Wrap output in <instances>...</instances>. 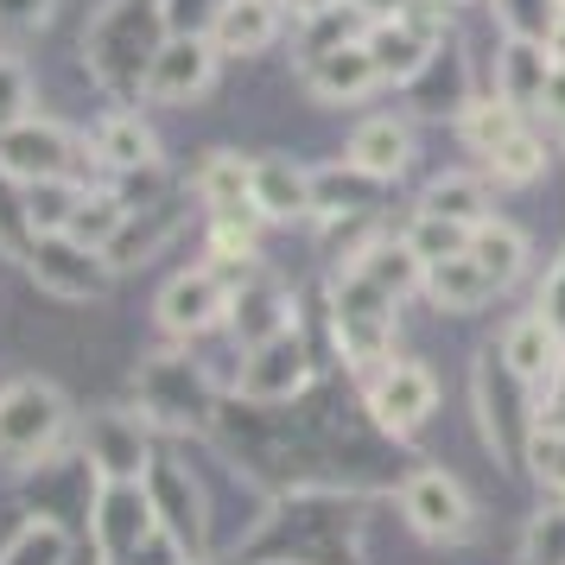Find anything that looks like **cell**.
Instances as JSON below:
<instances>
[{
  "label": "cell",
  "instance_id": "obj_38",
  "mask_svg": "<svg viewBox=\"0 0 565 565\" xmlns=\"http://www.w3.org/2000/svg\"><path fill=\"white\" fill-rule=\"evenodd\" d=\"M401 242H407L419 260H445V255H463V248H470V230H463V223H451V216H433V210H419V216L407 223V235H401Z\"/></svg>",
  "mask_w": 565,
  "mask_h": 565
},
{
  "label": "cell",
  "instance_id": "obj_9",
  "mask_svg": "<svg viewBox=\"0 0 565 565\" xmlns=\"http://www.w3.org/2000/svg\"><path fill=\"white\" fill-rule=\"evenodd\" d=\"M216 64H223V52L210 45V32H166L153 71H147V96L166 108L204 103L210 89H216Z\"/></svg>",
  "mask_w": 565,
  "mask_h": 565
},
{
  "label": "cell",
  "instance_id": "obj_1",
  "mask_svg": "<svg viewBox=\"0 0 565 565\" xmlns=\"http://www.w3.org/2000/svg\"><path fill=\"white\" fill-rule=\"evenodd\" d=\"M166 45V13L159 0H103L96 20L83 26V64L115 103H140L147 71Z\"/></svg>",
  "mask_w": 565,
  "mask_h": 565
},
{
  "label": "cell",
  "instance_id": "obj_42",
  "mask_svg": "<svg viewBox=\"0 0 565 565\" xmlns=\"http://www.w3.org/2000/svg\"><path fill=\"white\" fill-rule=\"evenodd\" d=\"M32 242H39V235H32V223H26V198H20V184L0 172V255L26 260Z\"/></svg>",
  "mask_w": 565,
  "mask_h": 565
},
{
  "label": "cell",
  "instance_id": "obj_30",
  "mask_svg": "<svg viewBox=\"0 0 565 565\" xmlns=\"http://www.w3.org/2000/svg\"><path fill=\"white\" fill-rule=\"evenodd\" d=\"M350 267H356L362 280L382 286L387 299H407V292H419V280H426V260L413 255L407 242H369L362 255H350Z\"/></svg>",
  "mask_w": 565,
  "mask_h": 565
},
{
  "label": "cell",
  "instance_id": "obj_6",
  "mask_svg": "<svg viewBox=\"0 0 565 565\" xmlns=\"http://www.w3.org/2000/svg\"><path fill=\"white\" fill-rule=\"evenodd\" d=\"M362 407H369V419H375L387 438H407V433H419V426L433 419L438 375L426 369V362H413V356H387L382 369L369 375V387H362Z\"/></svg>",
  "mask_w": 565,
  "mask_h": 565
},
{
  "label": "cell",
  "instance_id": "obj_19",
  "mask_svg": "<svg viewBox=\"0 0 565 565\" xmlns=\"http://www.w3.org/2000/svg\"><path fill=\"white\" fill-rule=\"evenodd\" d=\"M362 45H369V57H375V77L407 89V83L426 71V57H433L445 39H426V32L407 26V20H375V26L362 32Z\"/></svg>",
  "mask_w": 565,
  "mask_h": 565
},
{
  "label": "cell",
  "instance_id": "obj_51",
  "mask_svg": "<svg viewBox=\"0 0 565 565\" xmlns=\"http://www.w3.org/2000/svg\"><path fill=\"white\" fill-rule=\"evenodd\" d=\"M546 52L565 57V0H559V26H553V39H546Z\"/></svg>",
  "mask_w": 565,
  "mask_h": 565
},
{
  "label": "cell",
  "instance_id": "obj_33",
  "mask_svg": "<svg viewBox=\"0 0 565 565\" xmlns=\"http://www.w3.org/2000/svg\"><path fill=\"white\" fill-rule=\"evenodd\" d=\"M20 198H26L32 235H64L71 230V216H77L83 184L77 179H39V184H20Z\"/></svg>",
  "mask_w": 565,
  "mask_h": 565
},
{
  "label": "cell",
  "instance_id": "obj_3",
  "mask_svg": "<svg viewBox=\"0 0 565 565\" xmlns=\"http://www.w3.org/2000/svg\"><path fill=\"white\" fill-rule=\"evenodd\" d=\"M71 433V401L57 382L20 375L0 394V463H52V451Z\"/></svg>",
  "mask_w": 565,
  "mask_h": 565
},
{
  "label": "cell",
  "instance_id": "obj_36",
  "mask_svg": "<svg viewBox=\"0 0 565 565\" xmlns=\"http://www.w3.org/2000/svg\"><path fill=\"white\" fill-rule=\"evenodd\" d=\"M121 223H128L121 191H89V184H83L77 216H71V230H64V235H77V242H89V248H103V255H108V242L121 235Z\"/></svg>",
  "mask_w": 565,
  "mask_h": 565
},
{
  "label": "cell",
  "instance_id": "obj_14",
  "mask_svg": "<svg viewBox=\"0 0 565 565\" xmlns=\"http://www.w3.org/2000/svg\"><path fill=\"white\" fill-rule=\"evenodd\" d=\"M230 292H235L230 274L204 260V267H191L179 280H166V292H159V324L172 337H204L230 318Z\"/></svg>",
  "mask_w": 565,
  "mask_h": 565
},
{
  "label": "cell",
  "instance_id": "obj_7",
  "mask_svg": "<svg viewBox=\"0 0 565 565\" xmlns=\"http://www.w3.org/2000/svg\"><path fill=\"white\" fill-rule=\"evenodd\" d=\"M83 463L96 483H147L153 470V438H147V413L103 407L83 426Z\"/></svg>",
  "mask_w": 565,
  "mask_h": 565
},
{
  "label": "cell",
  "instance_id": "obj_18",
  "mask_svg": "<svg viewBox=\"0 0 565 565\" xmlns=\"http://www.w3.org/2000/svg\"><path fill=\"white\" fill-rule=\"evenodd\" d=\"M343 159L350 166H362L369 179H401L413 159V121H401V115H369L356 134H350V147H343Z\"/></svg>",
  "mask_w": 565,
  "mask_h": 565
},
{
  "label": "cell",
  "instance_id": "obj_39",
  "mask_svg": "<svg viewBox=\"0 0 565 565\" xmlns=\"http://www.w3.org/2000/svg\"><path fill=\"white\" fill-rule=\"evenodd\" d=\"M521 565H565V495H553V502L527 521V534H521Z\"/></svg>",
  "mask_w": 565,
  "mask_h": 565
},
{
  "label": "cell",
  "instance_id": "obj_5",
  "mask_svg": "<svg viewBox=\"0 0 565 565\" xmlns=\"http://www.w3.org/2000/svg\"><path fill=\"white\" fill-rule=\"evenodd\" d=\"M26 274L39 280V292H52L57 306H96L115 286V260L103 248L77 242V235H39L26 255Z\"/></svg>",
  "mask_w": 565,
  "mask_h": 565
},
{
  "label": "cell",
  "instance_id": "obj_52",
  "mask_svg": "<svg viewBox=\"0 0 565 565\" xmlns=\"http://www.w3.org/2000/svg\"><path fill=\"white\" fill-rule=\"evenodd\" d=\"M255 565H311V559H255Z\"/></svg>",
  "mask_w": 565,
  "mask_h": 565
},
{
  "label": "cell",
  "instance_id": "obj_49",
  "mask_svg": "<svg viewBox=\"0 0 565 565\" xmlns=\"http://www.w3.org/2000/svg\"><path fill=\"white\" fill-rule=\"evenodd\" d=\"M546 419L565 426V362H559V375H553V387H546Z\"/></svg>",
  "mask_w": 565,
  "mask_h": 565
},
{
  "label": "cell",
  "instance_id": "obj_37",
  "mask_svg": "<svg viewBox=\"0 0 565 565\" xmlns=\"http://www.w3.org/2000/svg\"><path fill=\"white\" fill-rule=\"evenodd\" d=\"M0 565H71V534L57 521H20L0 546Z\"/></svg>",
  "mask_w": 565,
  "mask_h": 565
},
{
  "label": "cell",
  "instance_id": "obj_35",
  "mask_svg": "<svg viewBox=\"0 0 565 565\" xmlns=\"http://www.w3.org/2000/svg\"><path fill=\"white\" fill-rule=\"evenodd\" d=\"M433 216H451V223H463V230H477L489 216V184L483 179H463V172H451V179H433L426 184V204Z\"/></svg>",
  "mask_w": 565,
  "mask_h": 565
},
{
  "label": "cell",
  "instance_id": "obj_20",
  "mask_svg": "<svg viewBox=\"0 0 565 565\" xmlns=\"http://www.w3.org/2000/svg\"><path fill=\"white\" fill-rule=\"evenodd\" d=\"M235 331V343L242 350H255V343H267V337H280V331H292V306H286V292L274 280H248L230 292V318H223Z\"/></svg>",
  "mask_w": 565,
  "mask_h": 565
},
{
  "label": "cell",
  "instance_id": "obj_10",
  "mask_svg": "<svg viewBox=\"0 0 565 565\" xmlns=\"http://www.w3.org/2000/svg\"><path fill=\"white\" fill-rule=\"evenodd\" d=\"M159 534V514L147 502V483H96V509H89V546L108 565H121Z\"/></svg>",
  "mask_w": 565,
  "mask_h": 565
},
{
  "label": "cell",
  "instance_id": "obj_16",
  "mask_svg": "<svg viewBox=\"0 0 565 565\" xmlns=\"http://www.w3.org/2000/svg\"><path fill=\"white\" fill-rule=\"evenodd\" d=\"M286 26V0H223L210 20V45L223 57H260Z\"/></svg>",
  "mask_w": 565,
  "mask_h": 565
},
{
  "label": "cell",
  "instance_id": "obj_26",
  "mask_svg": "<svg viewBox=\"0 0 565 565\" xmlns=\"http://www.w3.org/2000/svg\"><path fill=\"white\" fill-rule=\"evenodd\" d=\"M419 292H426L438 311H477V306H489L495 286H489V274L470 255H445V260H426Z\"/></svg>",
  "mask_w": 565,
  "mask_h": 565
},
{
  "label": "cell",
  "instance_id": "obj_21",
  "mask_svg": "<svg viewBox=\"0 0 565 565\" xmlns=\"http://www.w3.org/2000/svg\"><path fill=\"white\" fill-rule=\"evenodd\" d=\"M546 77H553V52L540 45V39H502V52H495V96L509 108H534L540 115V96H546Z\"/></svg>",
  "mask_w": 565,
  "mask_h": 565
},
{
  "label": "cell",
  "instance_id": "obj_41",
  "mask_svg": "<svg viewBox=\"0 0 565 565\" xmlns=\"http://www.w3.org/2000/svg\"><path fill=\"white\" fill-rule=\"evenodd\" d=\"M527 458H534V477L553 495H565V426L553 419H534V433H527Z\"/></svg>",
  "mask_w": 565,
  "mask_h": 565
},
{
  "label": "cell",
  "instance_id": "obj_46",
  "mask_svg": "<svg viewBox=\"0 0 565 565\" xmlns=\"http://www.w3.org/2000/svg\"><path fill=\"white\" fill-rule=\"evenodd\" d=\"M540 318H546V324H553V331L565 337V255L553 260V274H546V280H540Z\"/></svg>",
  "mask_w": 565,
  "mask_h": 565
},
{
  "label": "cell",
  "instance_id": "obj_13",
  "mask_svg": "<svg viewBox=\"0 0 565 565\" xmlns=\"http://www.w3.org/2000/svg\"><path fill=\"white\" fill-rule=\"evenodd\" d=\"M147 502H153V514H159V534L179 540L184 553L198 559V553H204V527H210L198 477H191L184 463H172V458H153V470H147Z\"/></svg>",
  "mask_w": 565,
  "mask_h": 565
},
{
  "label": "cell",
  "instance_id": "obj_25",
  "mask_svg": "<svg viewBox=\"0 0 565 565\" xmlns=\"http://www.w3.org/2000/svg\"><path fill=\"white\" fill-rule=\"evenodd\" d=\"M387 179H369L362 166H324V172H311V216H369L375 210V198H382Z\"/></svg>",
  "mask_w": 565,
  "mask_h": 565
},
{
  "label": "cell",
  "instance_id": "obj_12",
  "mask_svg": "<svg viewBox=\"0 0 565 565\" xmlns=\"http://www.w3.org/2000/svg\"><path fill=\"white\" fill-rule=\"evenodd\" d=\"M71 166H77V140H71V128H57L45 115H26L20 128L0 134V172L13 184L71 179Z\"/></svg>",
  "mask_w": 565,
  "mask_h": 565
},
{
  "label": "cell",
  "instance_id": "obj_54",
  "mask_svg": "<svg viewBox=\"0 0 565 565\" xmlns=\"http://www.w3.org/2000/svg\"><path fill=\"white\" fill-rule=\"evenodd\" d=\"M0 394H7V375H0Z\"/></svg>",
  "mask_w": 565,
  "mask_h": 565
},
{
  "label": "cell",
  "instance_id": "obj_11",
  "mask_svg": "<svg viewBox=\"0 0 565 565\" xmlns=\"http://www.w3.org/2000/svg\"><path fill=\"white\" fill-rule=\"evenodd\" d=\"M311 382V362H306V343H299V324L280 337H267L255 343L248 356H242V375H235V394L248 401V407H280L292 394H306Z\"/></svg>",
  "mask_w": 565,
  "mask_h": 565
},
{
  "label": "cell",
  "instance_id": "obj_22",
  "mask_svg": "<svg viewBox=\"0 0 565 565\" xmlns=\"http://www.w3.org/2000/svg\"><path fill=\"white\" fill-rule=\"evenodd\" d=\"M198 204H204L210 216H248V210H255V159L216 147V153L198 166Z\"/></svg>",
  "mask_w": 565,
  "mask_h": 565
},
{
  "label": "cell",
  "instance_id": "obj_43",
  "mask_svg": "<svg viewBox=\"0 0 565 565\" xmlns=\"http://www.w3.org/2000/svg\"><path fill=\"white\" fill-rule=\"evenodd\" d=\"M26 115H32V71L20 64V57L0 52V134L20 128Z\"/></svg>",
  "mask_w": 565,
  "mask_h": 565
},
{
  "label": "cell",
  "instance_id": "obj_17",
  "mask_svg": "<svg viewBox=\"0 0 565 565\" xmlns=\"http://www.w3.org/2000/svg\"><path fill=\"white\" fill-rule=\"evenodd\" d=\"M369 89H382V77H375V57H369V45H343V52H324L306 64V96L324 108H343V103H362Z\"/></svg>",
  "mask_w": 565,
  "mask_h": 565
},
{
  "label": "cell",
  "instance_id": "obj_40",
  "mask_svg": "<svg viewBox=\"0 0 565 565\" xmlns=\"http://www.w3.org/2000/svg\"><path fill=\"white\" fill-rule=\"evenodd\" d=\"M495 7V26L509 32V39H553L559 26V0H489Z\"/></svg>",
  "mask_w": 565,
  "mask_h": 565
},
{
  "label": "cell",
  "instance_id": "obj_2",
  "mask_svg": "<svg viewBox=\"0 0 565 565\" xmlns=\"http://www.w3.org/2000/svg\"><path fill=\"white\" fill-rule=\"evenodd\" d=\"M394 311L401 299H387L375 280H362L356 267H343L331 286V331H337V350L356 375H375L387 356H394Z\"/></svg>",
  "mask_w": 565,
  "mask_h": 565
},
{
  "label": "cell",
  "instance_id": "obj_23",
  "mask_svg": "<svg viewBox=\"0 0 565 565\" xmlns=\"http://www.w3.org/2000/svg\"><path fill=\"white\" fill-rule=\"evenodd\" d=\"M255 210L267 223H292L311 216V172L286 153H260L255 159Z\"/></svg>",
  "mask_w": 565,
  "mask_h": 565
},
{
  "label": "cell",
  "instance_id": "obj_8",
  "mask_svg": "<svg viewBox=\"0 0 565 565\" xmlns=\"http://www.w3.org/2000/svg\"><path fill=\"white\" fill-rule=\"evenodd\" d=\"M401 514H407L413 534L433 540V546H458L477 527V509H470V495L451 470H413L401 483Z\"/></svg>",
  "mask_w": 565,
  "mask_h": 565
},
{
  "label": "cell",
  "instance_id": "obj_45",
  "mask_svg": "<svg viewBox=\"0 0 565 565\" xmlns=\"http://www.w3.org/2000/svg\"><path fill=\"white\" fill-rule=\"evenodd\" d=\"M216 7H223V0H159V13H166V32H210Z\"/></svg>",
  "mask_w": 565,
  "mask_h": 565
},
{
  "label": "cell",
  "instance_id": "obj_15",
  "mask_svg": "<svg viewBox=\"0 0 565 565\" xmlns=\"http://www.w3.org/2000/svg\"><path fill=\"white\" fill-rule=\"evenodd\" d=\"M495 356L509 362V375L527 394H546L553 387V375H559V362H565V337L540 318V311H527V318H514L509 331H502V350Z\"/></svg>",
  "mask_w": 565,
  "mask_h": 565
},
{
  "label": "cell",
  "instance_id": "obj_28",
  "mask_svg": "<svg viewBox=\"0 0 565 565\" xmlns=\"http://www.w3.org/2000/svg\"><path fill=\"white\" fill-rule=\"evenodd\" d=\"M463 255L483 267L495 292H502V286H514L521 274H527V242H521V230L495 223V216H483V223L470 230V248H463Z\"/></svg>",
  "mask_w": 565,
  "mask_h": 565
},
{
  "label": "cell",
  "instance_id": "obj_53",
  "mask_svg": "<svg viewBox=\"0 0 565 565\" xmlns=\"http://www.w3.org/2000/svg\"><path fill=\"white\" fill-rule=\"evenodd\" d=\"M445 7H483V0H445Z\"/></svg>",
  "mask_w": 565,
  "mask_h": 565
},
{
  "label": "cell",
  "instance_id": "obj_50",
  "mask_svg": "<svg viewBox=\"0 0 565 565\" xmlns=\"http://www.w3.org/2000/svg\"><path fill=\"white\" fill-rule=\"evenodd\" d=\"M324 7H337V0H286L292 20H311V13H324Z\"/></svg>",
  "mask_w": 565,
  "mask_h": 565
},
{
  "label": "cell",
  "instance_id": "obj_27",
  "mask_svg": "<svg viewBox=\"0 0 565 565\" xmlns=\"http://www.w3.org/2000/svg\"><path fill=\"white\" fill-rule=\"evenodd\" d=\"M407 89H413V103L426 108V115L463 108V103H470V57H463L458 45H438V52L426 57V71H419Z\"/></svg>",
  "mask_w": 565,
  "mask_h": 565
},
{
  "label": "cell",
  "instance_id": "obj_44",
  "mask_svg": "<svg viewBox=\"0 0 565 565\" xmlns=\"http://www.w3.org/2000/svg\"><path fill=\"white\" fill-rule=\"evenodd\" d=\"M57 13V0H0V45H20L32 32H45Z\"/></svg>",
  "mask_w": 565,
  "mask_h": 565
},
{
  "label": "cell",
  "instance_id": "obj_4",
  "mask_svg": "<svg viewBox=\"0 0 565 565\" xmlns=\"http://www.w3.org/2000/svg\"><path fill=\"white\" fill-rule=\"evenodd\" d=\"M134 394H140V413L172 426V433H210L216 426V394H210L204 369L179 350H159V356L140 362Z\"/></svg>",
  "mask_w": 565,
  "mask_h": 565
},
{
  "label": "cell",
  "instance_id": "obj_34",
  "mask_svg": "<svg viewBox=\"0 0 565 565\" xmlns=\"http://www.w3.org/2000/svg\"><path fill=\"white\" fill-rule=\"evenodd\" d=\"M483 166H489V179L495 184H534L540 172H546V140H540L534 128H514L502 147H489L483 153Z\"/></svg>",
  "mask_w": 565,
  "mask_h": 565
},
{
  "label": "cell",
  "instance_id": "obj_24",
  "mask_svg": "<svg viewBox=\"0 0 565 565\" xmlns=\"http://www.w3.org/2000/svg\"><path fill=\"white\" fill-rule=\"evenodd\" d=\"M89 147H96V159H103L115 179H121V172H147V166H159V140H153V128H147L134 108H115V115H103Z\"/></svg>",
  "mask_w": 565,
  "mask_h": 565
},
{
  "label": "cell",
  "instance_id": "obj_31",
  "mask_svg": "<svg viewBox=\"0 0 565 565\" xmlns=\"http://www.w3.org/2000/svg\"><path fill=\"white\" fill-rule=\"evenodd\" d=\"M172 230H179V210H172V198H159V204H147V210H128L121 235L108 242L115 274H121V267H134V260H153V248H159Z\"/></svg>",
  "mask_w": 565,
  "mask_h": 565
},
{
  "label": "cell",
  "instance_id": "obj_48",
  "mask_svg": "<svg viewBox=\"0 0 565 565\" xmlns=\"http://www.w3.org/2000/svg\"><path fill=\"white\" fill-rule=\"evenodd\" d=\"M362 7H369V20H407L419 0H362Z\"/></svg>",
  "mask_w": 565,
  "mask_h": 565
},
{
  "label": "cell",
  "instance_id": "obj_32",
  "mask_svg": "<svg viewBox=\"0 0 565 565\" xmlns=\"http://www.w3.org/2000/svg\"><path fill=\"white\" fill-rule=\"evenodd\" d=\"M514 128H521V108H509L495 89H489V96H470V103L458 108V134H463V147H470V153L502 147Z\"/></svg>",
  "mask_w": 565,
  "mask_h": 565
},
{
  "label": "cell",
  "instance_id": "obj_29",
  "mask_svg": "<svg viewBox=\"0 0 565 565\" xmlns=\"http://www.w3.org/2000/svg\"><path fill=\"white\" fill-rule=\"evenodd\" d=\"M369 26H375V20H369V7H362V0H337V7H324V13H311L306 32H299V71H306L311 57L356 45Z\"/></svg>",
  "mask_w": 565,
  "mask_h": 565
},
{
  "label": "cell",
  "instance_id": "obj_47",
  "mask_svg": "<svg viewBox=\"0 0 565 565\" xmlns=\"http://www.w3.org/2000/svg\"><path fill=\"white\" fill-rule=\"evenodd\" d=\"M540 115L565 128V57H553V77H546V96H540Z\"/></svg>",
  "mask_w": 565,
  "mask_h": 565
}]
</instances>
